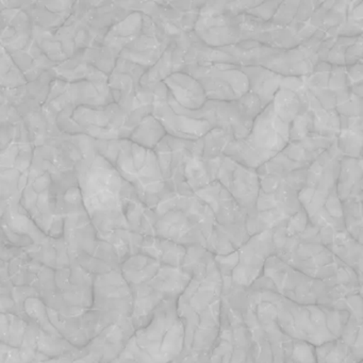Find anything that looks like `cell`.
<instances>
[{"label": "cell", "mask_w": 363, "mask_h": 363, "mask_svg": "<svg viewBox=\"0 0 363 363\" xmlns=\"http://www.w3.org/2000/svg\"><path fill=\"white\" fill-rule=\"evenodd\" d=\"M167 92L179 107L188 111L201 109L208 99L199 82L188 74L178 72L163 82Z\"/></svg>", "instance_id": "cell-19"}, {"label": "cell", "mask_w": 363, "mask_h": 363, "mask_svg": "<svg viewBox=\"0 0 363 363\" xmlns=\"http://www.w3.org/2000/svg\"><path fill=\"white\" fill-rule=\"evenodd\" d=\"M76 174L86 211L106 225L128 228L127 212L139 199L113 165L94 148L78 163Z\"/></svg>", "instance_id": "cell-1"}, {"label": "cell", "mask_w": 363, "mask_h": 363, "mask_svg": "<svg viewBox=\"0 0 363 363\" xmlns=\"http://www.w3.org/2000/svg\"><path fill=\"white\" fill-rule=\"evenodd\" d=\"M171 44L156 35H141L126 46L118 58L135 63L147 71L154 67Z\"/></svg>", "instance_id": "cell-20"}, {"label": "cell", "mask_w": 363, "mask_h": 363, "mask_svg": "<svg viewBox=\"0 0 363 363\" xmlns=\"http://www.w3.org/2000/svg\"><path fill=\"white\" fill-rule=\"evenodd\" d=\"M274 113L284 124L291 125L301 110V99L293 91L280 86L272 101Z\"/></svg>", "instance_id": "cell-30"}, {"label": "cell", "mask_w": 363, "mask_h": 363, "mask_svg": "<svg viewBox=\"0 0 363 363\" xmlns=\"http://www.w3.org/2000/svg\"><path fill=\"white\" fill-rule=\"evenodd\" d=\"M362 116H340V133L335 143L343 157L362 159Z\"/></svg>", "instance_id": "cell-26"}, {"label": "cell", "mask_w": 363, "mask_h": 363, "mask_svg": "<svg viewBox=\"0 0 363 363\" xmlns=\"http://www.w3.org/2000/svg\"><path fill=\"white\" fill-rule=\"evenodd\" d=\"M335 192L341 203L347 199H362V159H341Z\"/></svg>", "instance_id": "cell-22"}, {"label": "cell", "mask_w": 363, "mask_h": 363, "mask_svg": "<svg viewBox=\"0 0 363 363\" xmlns=\"http://www.w3.org/2000/svg\"><path fill=\"white\" fill-rule=\"evenodd\" d=\"M237 101L239 104L242 113L245 116L246 120L250 123H254L257 116L264 110L260 99L250 92H247L243 96L240 97L239 99H237Z\"/></svg>", "instance_id": "cell-38"}, {"label": "cell", "mask_w": 363, "mask_h": 363, "mask_svg": "<svg viewBox=\"0 0 363 363\" xmlns=\"http://www.w3.org/2000/svg\"><path fill=\"white\" fill-rule=\"evenodd\" d=\"M155 237L178 245L206 246L207 239L201 227L182 210L173 209L158 216Z\"/></svg>", "instance_id": "cell-14"}, {"label": "cell", "mask_w": 363, "mask_h": 363, "mask_svg": "<svg viewBox=\"0 0 363 363\" xmlns=\"http://www.w3.org/2000/svg\"><path fill=\"white\" fill-rule=\"evenodd\" d=\"M281 1H261L260 5L248 11V16L260 18L264 22H271Z\"/></svg>", "instance_id": "cell-40"}, {"label": "cell", "mask_w": 363, "mask_h": 363, "mask_svg": "<svg viewBox=\"0 0 363 363\" xmlns=\"http://www.w3.org/2000/svg\"><path fill=\"white\" fill-rule=\"evenodd\" d=\"M259 165L281 152L290 142V125L284 124L267 106L252 123V130L243 139Z\"/></svg>", "instance_id": "cell-9"}, {"label": "cell", "mask_w": 363, "mask_h": 363, "mask_svg": "<svg viewBox=\"0 0 363 363\" xmlns=\"http://www.w3.org/2000/svg\"><path fill=\"white\" fill-rule=\"evenodd\" d=\"M167 94L169 92L164 86H158L154 89L152 111V116L160 122L167 135L177 139L196 141L211 130V126L205 121L175 113L167 104Z\"/></svg>", "instance_id": "cell-13"}, {"label": "cell", "mask_w": 363, "mask_h": 363, "mask_svg": "<svg viewBox=\"0 0 363 363\" xmlns=\"http://www.w3.org/2000/svg\"><path fill=\"white\" fill-rule=\"evenodd\" d=\"M297 196L308 222L320 231V241L330 244L337 233L346 231L343 208L335 191L323 192L305 186Z\"/></svg>", "instance_id": "cell-7"}, {"label": "cell", "mask_w": 363, "mask_h": 363, "mask_svg": "<svg viewBox=\"0 0 363 363\" xmlns=\"http://www.w3.org/2000/svg\"><path fill=\"white\" fill-rule=\"evenodd\" d=\"M329 90L335 99V107L348 99L350 91L346 82L345 67H333L331 65L329 76Z\"/></svg>", "instance_id": "cell-35"}, {"label": "cell", "mask_w": 363, "mask_h": 363, "mask_svg": "<svg viewBox=\"0 0 363 363\" xmlns=\"http://www.w3.org/2000/svg\"><path fill=\"white\" fill-rule=\"evenodd\" d=\"M345 75L350 91L357 86H363L362 61H359L358 63L350 67H345Z\"/></svg>", "instance_id": "cell-42"}, {"label": "cell", "mask_w": 363, "mask_h": 363, "mask_svg": "<svg viewBox=\"0 0 363 363\" xmlns=\"http://www.w3.org/2000/svg\"><path fill=\"white\" fill-rule=\"evenodd\" d=\"M27 84L9 52L0 45V91L13 90Z\"/></svg>", "instance_id": "cell-31"}, {"label": "cell", "mask_w": 363, "mask_h": 363, "mask_svg": "<svg viewBox=\"0 0 363 363\" xmlns=\"http://www.w3.org/2000/svg\"><path fill=\"white\" fill-rule=\"evenodd\" d=\"M203 140L196 141L177 139L167 135L154 150L155 155L169 193L193 195L194 192L186 186L184 169L195 155H203Z\"/></svg>", "instance_id": "cell-6"}, {"label": "cell", "mask_w": 363, "mask_h": 363, "mask_svg": "<svg viewBox=\"0 0 363 363\" xmlns=\"http://www.w3.org/2000/svg\"><path fill=\"white\" fill-rule=\"evenodd\" d=\"M362 199H347L342 203L344 227L354 240L360 241L362 233Z\"/></svg>", "instance_id": "cell-33"}, {"label": "cell", "mask_w": 363, "mask_h": 363, "mask_svg": "<svg viewBox=\"0 0 363 363\" xmlns=\"http://www.w3.org/2000/svg\"><path fill=\"white\" fill-rule=\"evenodd\" d=\"M322 41L320 38L314 35L309 41L296 48L286 50H280L267 58L261 67L282 77L301 78L309 76L320 62L318 50Z\"/></svg>", "instance_id": "cell-12"}, {"label": "cell", "mask_w": 363, "mask_h": 363, "mask_svg": "<svg viewBox=\"0 0 363 363\" xmlns=\"http://www.w3.org/2000/svg\"><path fill=\"white\" fill-rule=\"evenodd\" d=\"M331 65L320 61L309 76L303 77L308 92L320 103L327 111L335 110V99L329 90V76Z\"/></svg>", "instance_id": "cell-27"}, {"label": "cell", "mask_w": 363, "mask_h": 363, "mask_svg": "<svg viewBox=\"0 0 363 363\" xmlns=\"http://www.w3.org/2000/svg\"><path fill=\"white\" fill-rule=\"evenodd\" d=\"M241 69L248 80V92L256 95L265 109L273 101L284 77L263 67H241Z\"/></svg>", "instance_id": "cell-21"}, {"label": "cell", "mask_w": 363, "mask_h": 363, "mask_svg": "<svg viewBox=\"0 0 363 363\" xmlns=\"http://www.w3.org/2000/svg\"><path fill=\"white\" fill-rule=\"evenodd\" d=\"M216 182L230 193L247 218L256 214L257 199L260 192V180L256 169H248L223 156Z\"/></svg>", "instance_id": "cell-11"}, {"label": "cell", "mask_w": 363, "mask_h": 363, "mask_svg": "<svg viewBox=\"0 0 363 363\" xmlns=\"http://www.w3.org/2000/svg\"><path fill=\"white\" fill-rule=\"evenodd\" d=\"M222 158L223 156L207 160L203 158V155H195L188 161L184 169V180L192 192L195 193L216 182Z\"/></svg>", "instance_id": "cell-25"}, {"label": "cell", "mask_w": 363, "mask_h": 363, "mask_svg": "<svg viewBox=\"0 0 363 363\" xmlns=\"http://www.w3.org/2000/svg\"><path fill=\"white\" fill-rule=\"evenodd\" d=\"M182 307L178 316L184 328V344L205 347L218 333L220 318V286L213 278L197 277L191 280L182 294Z\"/></svg>", "instance_id": "cell-3"}, {"label": "cell", "mask_w": 363, "mask_h": 363, "mask_svg": "<svg viewBox=\"0 0 363 363\" xmlns=\"http://www.w3.org/2000/svg\"><path fill=\"white\" fill-rule=\"evenodd\" d=\"M335 111L340 116H346V118L362 116V97L356 96L350 93L348 99L335 107Z\"/></svg>", "instance_id": "cell-39"}, {"label": "cell", "mask_w": 363, "mask_h": 363, "mask_svg": "<svg viewBox=\"0 0 363 363\" xmlns=\"http://www.w3.org/2000/svg\"><path fill=\"white\" fill-rule=\"evenodd\" d=\"M271 308L275 311L278 327L290 337L306 343L322 345L337 339L339 335L340 330L329 327V324L340 326L341 323L335 318L339 315L335 311L288 301L273 303Z\"/></svg>", "instance_id": "cell-4"}, {"label": "cell", "mask_w": 363, "mask_h": 363, "mask_svg": "<svg viewBox=\"0 0 363 363\" xmlns=\"http://www.w3.org/2000/svg\"><path fill=\"white\" fill-rule=\"evenodd\" d=\"M260 4L261 1H227L225 14L229 16H243Z\"/></svg>", "instance_id": "cell-41"}, {"label": "cell", "mask_w": 363, "mask_h": 363, "mask_svg": "<svg viewBox=\"0 0 363 363\" xmlns=\"http://www.w3.org/2000/svg\"><path fill=\"white\" fill-rule=\"evenodd\" d=\"M357 39L358 37H337L330 52L327 55L325 62L329 63L333 67H345L344 58H345L346 50L357 41Z\"/></svg>", "instance_id": "cell-36"}, {"label": "cell", "mask_w": 363, "mask_h": 363, "mask_svg": "<svg viewBox=\"0 0 363 363\" xmlns=\"http://www.w3.org/2000/svg\"><path fill=\"white\" fill-rule=\"evenodd\" d=\"M197 80L208 101H235L248 92V80L241 67L230 63L192 65L182 69Z\"/></svg>", "instance_id": "cell-5"}, {"label": "cell", "mask_w": 363, "mask_h": 363, "mask_svg": "<svg viewBox=\"0 0 363 363\" xmlns=\"http://www.w3.org/2000/svg\"><path fill=\"white\" fill-rule=\"evenodd\" d=\"M167 104L175 113L205 121L212 129H222L227 131L235 138V140L245 139L252 130V123L246 120L237 101H208L201 109L196 111H188L179 107L172 99L171 95L167 94Z\"/></svg>", "instance_id": "cell-10"}, {"label": "cell", "mask_w": 363, "mask_h": 363, "mask_svg": "<svg viewBox=\"0 0 363 363\" xmlns=\"http://www.w3.org/2000/svg\"><path fill=\"white\" fill-rule=\"evenodd\" d=\"M274 230L262 231L250 237V239L235 252L239 267L233 272V275L247 267L240 279V284H250L260 273L267 259L273 254L276 246L274 243Z\"/></svg>", "instance_id": "cell-15"}, {"label": "cell", "mask_w": 363, "mask_h": 363, "mask_svg": "<svg viewBox=\"0 0 363 363\" xmlns=\"http://www.w3.org/2000/svg\"><path fill=\"white\" fill-rule=\"evenodd\" d=\"M142 33V14L131 12L127 18L109 29L101 45L120 57L122 50Z\"/></svg>", "instance_id": "cell-23"}, {"label": "cell", "mask_w": 363, "mask_h": 363, "mask_svg": "<svg viewBox=\"0 0 363 363\" xmlns=\"http://www.w3.org/2000/svg\"><path fill=\"white\" fill-rule=\"evenodd\" d=\"M95 150L113 165L146 207L154 210L159 201L169 193L154 150H146L129 140H97Z\"/></svg>", "instance_id": "cell-2"}, {"label": "cell", "mask_w": 363, "mask_h": 363, "mask_svg": "<svg viewBox=\"0 0 363 363\" xmlns=\"http://www.w3.org/2000/svg\"><path fill=\"white\" fill-rule=\"evenodd\" d=\"M297 195L298 193L291 190L269 193L260 190L257 199L256 214L246 220V229L250 237L262 231L286 227L289 220L301 209Z\"/></svg>", "instance_id": "cell-8"}, {"label": "cell", "mask_w": 363, "mask_h": 363, "mask_svg": "<svg viewBox=\"0 0 363 363\" xmlns=\"http://www.w3.org/2000/svg\"><path fill=\"white\" fill-rule=\"evenodd\" d=\"M193 33L206 45L212 48H228L240 42L239 16L220 14L199 18Z\"/></svg>", "instance_id": "cell-16"}, {"label": "cell", "mask_w": 363, "mask_h": 363, "mask_svg": "<svg viewBox=\"0 0 363 363\" xmlns=\"http://www.w3.org/2000/svg\"><path fill=\"white\" fill-rule=\"evenodd\" d=\"M299 5H301V1H281L275 16L272 18V24L274 26L279 27V28L289 26L294 20Z\"/></svg>", "instance_id": "cell-37"}, {"label": "cell", "mask_w": 363, "mask_h": 363, "mask_svg": "<svg viewBox=\"0 0 363 363\" xmlns=\"http://www.w3.org/2000/svg\"><path fill=\"white\" fill-rule=\"evenodd\" d=\"M165 135L167 131L162 125L155 116L150 114L133 129L128 140L146 150H154Z\"/></svg>", "instance_id": "cell-28"}, {"label": "cell", "mask_w": 363, "mask_h": 363, "mask_svg": "<svg viewBox=\"0 0 363 363\" xmlns=\"http://www.w3.org/2000/svg\"><path fill=\"white\" fill-rule=\"evenodd\" d=\"M201 140L203 145V158L213 160L224 156L223 154L227 145L235 140V138L222 129H211L201 138Z\"/></svg>", "instance_id": "cell-32"}, {"label": "cell", "mask_w": 363, "mask_h": 363, "mask_svg": "<svg viewBox=\"0 0 363 363\" xmlns=\"http://www.w3.org/2000/svg\"><path fill=\"white\" fill-rule=\"evenodd\" d=\"M342 158L343 155L341 154L335 142L308 167L306 188L314 189L323 192L335 191Z\"/></svg>", "instance_id": "cell-18"}, {"label": "cell", "mask_w": 363, "mask_h": 363, "mask_svg": "<svg viewBox=\"0 0 363 363\" xmlns=\"http://www.w3.org/2000/svg\"><path fill=\"white\" fill-rule=\"evenodd\" d=\"M172 52H173V44L169 46L163 52L161 58L154 67L148 69L141 78V86H150V84H159L163 82L167 77L174 74L173 59H172Z\"/></svg>", "instance_id": "cell-34"}, {"label": "cell", "mask_w": 363, "mask_h": 363, "mask_svg": "<svg viewBox=\"0 0 363 363\" xmlns=\"http://www.w3.org/2000/svg\"><path fill=\"white\" fill-rule=\"evenodd\" d=\"M240 42L256 41L271 46L272 35L276 26L271 22L243 14L239 16Z\"/></svg>", "instance_id": "cell-29"}, {"label": "cell", "mask_w": 363, "mask_h": 363, "mask_svg": "<svg viewBox=\"0 0 363 363\" xmlns=\"http://www.w3.org/2000/svg\"><path fill=\"white\" fill-rule=\"evenodd\" d=\"M359 61H362V35L358 37L357 41L347 48L344 58L345 67L356 65Z\"/></svg>", "instance_id": "cell-43"}, {"label": "cell", "mask_w": 363, "mask_h": 363, "mask_svg": "<svg viewBox=\"0 0 363 363\" xmlns=\"http://www.w3.org/2000/svg\"><path fill=\"white\" fill-rule=\"evenodd\" d=\"M220 50L229 55L240 67H261L267 58L280 50L256 41H242Z\"/></svg>", "instance_id": "cell-24"}, {"label": "cell", "mask_w": 363, "mask_h": 363, "mask_svg": "<svg viewBox=\"0 0 363 363\" xmlns=\"http://www.w3.org/2000/svg\"><path fill=\"white\" fill-rule=\"evenodd\" d=\"M213 213L216 224H245L247 214L238 205L230 193L218 182L194 193Z\"/></svg>", "instance_id": "cell-17"}]
</instances>
